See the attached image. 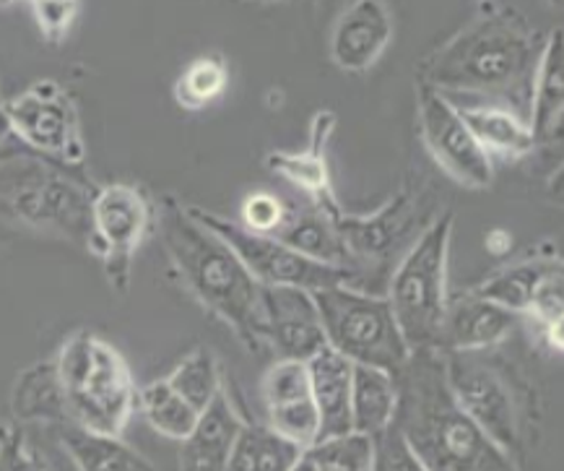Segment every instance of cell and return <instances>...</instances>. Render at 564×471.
Segmentation results:
<instances>
[{
    "label": "cell",
    "instance_id": "cell-32",
    "mask_svg": "<svg viewBox=\"0 0 564 471\" xmlns=\"http://www.w3.org/2000/svg\"><path fill=\"white\" fill-rule=\"evenodd\" d=\"M317 471H372L375 440L361 432H344L307 446Z\"/></svg>",
    "mask_w": 564,
    "mask_h": 471
},
{
    "label": "cell",
    "instance_id": "cell-9",
    "mask_svg": "<svg viewBox=\"0 0 564 471\" xmlns=\"http://www.w3.org/2000/svg\"><path fill=\"white\" fill-rule=\"evenodd\" d=\"M91 193L82 180L63 175L61 170L37 157H11L0 162V199L19 222L53 232L57 237L89 245Z\"/></svg>",
    "mask_w": 564,
    "mask_h": 471
},
{
    "label": "cell",
    "instance_id": "cell-14",
    "mask_svg": "<svg viewBox=\"0 0 564 471\" xmlns=\"http://www.w3.org/2000/svg\"><path fill=\"white\" fill-rule=\"evenodd\" d=\"M260 313H263V346L279 360L307 362L325 342L313 292L300 287H260Z\"/></svg>",
    "mask_w": 564,
    "mask_h": 471
},
{
    "label": "cell",
    "instance_id": "cell-30",
    "mask_svg": "<svg viewBox=\"0 0 564 471\" xmlns=\"http://www.w3.org/2000/svg\"><path fill=\"white\" fill-rule=\"evenodd\" d=\"M135 404L141 407L147 422L159 435L172 440H185L200 417L164 378L141 388L139 396H135Z\"/></svg>",
    "mask_w": 564,
    "mask_h": 471
},
{
    "label": "cell",
    "instance_id": "cell-36",
    "mask_svg": "<svg viewBox=\"0 0 564 471\" xmlns=\"http://www.w3.org/2000/svg\"><path fill=\"white\" fill-rule=\"evenodd\" d=\"M32 6L42 38L50 45H61L78 17V0H32Z\"/></svg>",
    "mask_w": 564,
    "mask_h": 471
},
{
    "label": "cell",
    "instance_id": "cell-3",
    "mask_svg": "<svg viewBox=\"0 0 564 471\" xmlns=\"http://www.w3.org/2000/svg\"><path fill=\"white\" fill-rule=\"evenodd\" d=\"M536 61L531 26L510 9L484 11L424 65L419 82L445 97H508L523 86Z\"/></svg>",
    "mask_w": 564,
    "mask_h": 471
},
{
    "label": "cell",
    "instance_id": "cell-35",
    "mask_svg": "<svg viewBox=\"0 0 564 471\" xmlns=\"http://www.w3.org/2000/svg\"><path fill=\"white\" fill-rule=\"evenodd\" d=\"M375 463L372 471H426L422 461L411 451L403 435L390 422L380 435H375Z\"/></svg>",
    "mask_w": 564,
    "mask_h": 471
},
{
    "label": "cell",
    "instance_id": "cell-10",
    "mask_svg": "<svg viewBox=\"0 0 564 471\" xmlns=\"http://www.w3.org/2000/svg\"><path fill=\"white\" fill-rule=\"evenodd\" d=\"M156 229V204L139 185L107 183L91 193V229L86 250L102 264L105 279L128 295L135 253Z\"/></svg>",
    "mask_w": 564,
    "mask_h": 471
},
{
    "label": "cell",
    "instance_id": "cell-15",
    "mask_svg": "<svg viewBox=\"0 0 564 471\" xmlns=\"http://www.w3.org/2000/svg\"><path fill=\"white\" fill-rule=\"evenodd\" d=\"M269 430L296 448H307L317 440V411L310 394V375L305 362L279 360L269 367L260 383Z\"/></svg>",
    "mask_w": 564,
    "mask_h": 471
},
{
    "label": "cell",
    "instance_id": "cell-6",
    "mask_svg": "<svg viewBox=\"0 0 564 471\" xmlns=\"http://www.w3.org/2000/svg\"><path fill=\"white\" fill-rule=\"evenodd\" d=\"M453 229L455 214L445 208L390 271L386 297L411 352H437L440 346V331L451 297L447 264H451Z\"/></svg>",
    "mask_w": 564,
    "mask_h": 471
},
{
    "label": "cell",
    "instance_id": "cell-13",
    "mask_svg": "<svg viewBox=\"0 0 564 471\" xmlns=\"http://www.w3.org/2000/svg\"><path fill=\"white\" fill-rule=\"evenodd\" d=\"M419 133L424 149L447 178L471 191H484L495 180V167L487 151L463 122L458 107L435 86L419 82L416 92Z\"/></svg>",
    "mask_w": 564,
    "mask_h": 471
},
{
    "label": "cell",
    "instance_id": "cell-1",
    "mask_svg": "<svg viewBox=\"0 0 564 471\" xmlns=\"http://www.w3.org/2000/svg\"><path fill=\"white\" fill-rule=\"evenodd\" d=\"M395 388L393 425L426 471H520L455 402L440 352H411Z\"/></svg>",
    "mask_w": 564,
    "mask_h": 471
},
{
    "label": "cell",
    "instance_id": "cell-8",
    "mask_svg": "<svg viewBox=\"0 0 564 471\" xmlns=\"http://www.w3.org/2000/svg\"><path fill=\"white\" fill-rule=\"evenodd\" d=\"M325 342L354 365L378 367L398 378L411 357L386 295H372L349 285L313 292Z\"/></svg>",
    "mask_w": 564,
    "mask_h": 471
},
{
    "label": "cell",
    "instance_id": "cell-5",
    "mask_svg": "<svg viewBox=\"0 0 564 471\" xmlns=\"http://www.w3.org/2000/svg\"><path fill=\"white\" fill-rule=\"evenodd\" d=\"M70 425L99 435L126 430L139 390L128 362L110 342L94 331H76L55 354Z\"/></svg>",
    "mask_w": 564,
    "mask_h": 471
},
{
    "label": "cell",
    "instance_id": "cell-11",
    "mask_svg": "<svg viewBox=\"0 0 564 471\" xmlns=\"http://www.w3.org/2000/svg\"><path fill=\"white\" fill-rule=\"evenodd\" d=\"M187 212L237 253V258L242 260L260 287H300L307 292L334 285L351 287L354 279L346 268L302 256L286 243H281L279 237L256 235V232L245 229L240 222H231L229 216L208 212L204 206H187Z\"/></svg>",
    "mask_w": 564,
    "mask_h": 471
},
{
    "label": "cell",
    "instance_id": "cell-18",
    "mask_svg": "<svg viewBox=\"0 0 564 471\" xmlns=\"http://www.w3.org/2000/svg\"><path fill=\"white\" fill-rule=\"evenodd\" d=\"M336 113L317 110L310 122V139L296 151H271L265 164L271 172H276L281 180H286L296 193L305 195L310 204L330 208L336 206V193L330 185V162L328 147L336 130Z\"/></svg>",
    "mask_w": 564,
    "mask_h": 471
},
{
    "label": "cell",
    "instance_id": "cell-39",
    "mask_svg": "<svg viewBox=\"0 0 564 471\" xmlns=\"http://www.w3.org/2000/svg\"><path fill=\"white\" fill-rule=\"evenodd\" d=\"M9 3H17V0H0V6H9Z\"/></svg>",
    "mask_w": 564,
    "mask_h": 471
},
{
    "label": "cell",
    "instance_id": "cell-20",
    "mask_svg": "<svg viewBox=\"0 0 564 471\" xmlns=\"http://www.w3.org/2000/svg\"><path fill=\"white\" fill-rule=\"evenodd\" d=\"M242 425V417L221 390L200 411L191 435L180 440V471H227L231 448Z\"/></svg>",
    "mask_w": 564,
    "mask_h": 471
},
{
    "label": "cell",
    "instance_id": "cell-16",
    "mask_svg": "<svg viewBox=\"0 0 564 471\" xmlns=\"http://www.w3.org/2000/svg\"><path fill=\"white\" fill-rule=\"evenodd\" d=\"M393 40L386 0H351L330 32V61L344 74H367Z\"/></svg>",
    "mask_w": 564,
    "mask_h": 471
},
{
    "label": "cell",
    "instance_id": "cell-2",
    "mask_svg": "<svg viewBox=\"0 0 564 471\" xmlns=\"http://www.w3.org/2000/svg\"><path fill=\"white\" fill-rule=\"evenodd\" d=\"M172 268L187 292L229 325L248 350L263 346L260 285L237 258V253L193 220L185 204L167 199L156 206V229Z\"/></svg>",
    "mask_w": 564,
    "mask_h": 471
},
{
    "label": "cell",
    "instance_id": "cell-21",
    "mask_svg": "<svg viewBox=\"0 0 564 471\" xmlns=\"http://www.w3.org/2000/svg\"><path fill=\"white\" fill-rule=\"evenodd\" d=\"M556 274H562L560 253L549 248L500 266L481 285H476L474 292L512 310L516 315H525L539 289Z\"/></svg>",
    "mask_w": 564,
    "mask_h": 471
},
{
    "label": "cell",
    "instance_id": "cell-27",
    "mask_svg": "<svg viewBox=\"0 0 564 471\" xmlns=\"http://www.w3.org/2000/svg\"><path fill=\"white\" fill-rule=\"evenodd\" d=\"M398 388L393 375L378 367L354 365L351 378V430L361 435H380L395 415Z\"/></svg>",
    "mask_w": 564,
    "mask_h": 471
},
{
    "label": "cell",
    "instance_id": "cell-37",
    "mask_svg": "<svg viewBox=\"0 0 564 471\" xmlns=\"http://www.w3.org/2000/svg\"><path fill=\"white\" fill-rule=\"evenodd\" d=\"M286 471H317L313 456L307 453V448H300V453L294 456V461L289 463Z\"/></svg>",
    "mask_w": 564,
    "mask_h": 471
},
{
    "label": "cell",
    "instance_id": "cell-25",
    "mask_svg": "<svg viewBox=\"0 0 564 471\" xmlns=\"http://www.w3.org/2000/svg\"><path fill=\"white\" fill-rule=\"evenodd\" d=\"M11 419H17L21 425H70L55 357L34 362L32 367L21 370L11 390Z\"/></svg>",
    "mask_w": 564,
    "mask_h": 471
},
{
    "label": "cell",
    "instance_id": "cell-31",
    "mask_svg": "<svg viewBox=\"0 0 564 471\" xmlns=\"http://www.w3.org/2000/svg\"><path fill=\"white\" fill-rule=\"evenodd\" d=\"M164 381L200 415L221 394L219 360L208 346H195Z\"/></svg>",
    "mask_w": 564,
    "mask_h": 471
},
{
    "label": "cell",
    "instance_id": "cell-33",
    "mask_svg": "<svg viewBox=\"0 0 564 471\" xmlns=\"http://www.w3.org/2000/svg\"><path fill=\"white\" fill-rule=\"evenodd\" d=\"M0 471H47L45 456L17 419L0 422Z\"/></svg>",
    "mask_w": 564,
    "mask_h": 471
},
{
    "label": "cell",
    "instance_id": "cell-24",
    "mask_svg": "<svg viewBox=\"0 0 564 471\" xmlns=\"http://www.w3.org/2000/svg\"><path fill=\"white\" fill-rule=\"evenodd\" d=\"M336 206L323 208V206L310 204V201L305 206L289 204L286 220L273 237H279L281 243H286L289 248L302 253V256L321 260V264H328V266L346 268V271H349V256H346L341 237H338L334 220H330V212H334Z\"/></svg>",
    "mask_w": 564,
    "mask_h": 471
},
{
    "label": "cell",
    "instance_id": "cell-19",
    "mask_svg": "<svg viewBox=\"0 0 564 471\" xmlns=\"http://www.w3.org/2000/svg\"><path fill=\"white\" fill-rule=\"evenodd\" d=\"M310 394L317 411V440L351 432V378L354 362L323 346L307 362Z\"/></svg>",
    "mask_w": 564,
    "mask_h": 471
},
{
    "label": "cell",
    "instance_id": "cell-28",
    "mask_svg": "<svg viewBox=\"0 0 564 471\" xmlns=\"http://www.w3.org/2000/svg\"><path fill=\"white\" fill-rule=\"evenodd\" d=\"M300 448L265 425H242L231 448L227 471H286Z\"/></svg>",
    "mask_w": 564,
    "mask_h": 471
},
{
    "label": "cell",
    "instance_id": "cell-17",
    "mask_svg": "<svg viewBox=\"0 0 564 471\" xmlns=\"http://www.w3.org/2000/svg\"><path fill=\"white\" fill-rule=\"evenodd\" d=\"M520 315L474 289L451 292L437 352H471L500 346L518 329Z\"/></svg>",
    "mask_w": 564,
    "mask_h": 471
},
{
    "label": "cell",
    "instance_id": "cell-7",
    "mask_svg": "<svg viewBox=\"0 0 564 471\" xmlns=\"http://www.w3.org/2000/svg\"><path fill=\"white\" fill-rule=\"evenodd\" d=\"M437 214L430 188L416 180H409L372 214H346L336 206L330 220L349 256L351 287L370 292V279H382L388 287L390 271Z\"/></svg>",
    "mask_w": 564,
    "mask_h": 471
},
{
    "label": "cell",
    "instance_id": "cell-4",
    "mask_svg": "<svg viewBox=\"0 0 564 471\" xmlns=\"http://www.w3.org/2000/svg\"><path fill=\"white\" fill-rule=\"evenodd\" d=\"M445 362V378L460 409L484 432L520 463L531 435L536 430V398L520 375V370L505 360L497 346L471 352H440Z\"/></svg>",
    "mask_w": 564,
    "mask_h": 471
},
{
    "label": "cell",
    "instance_id": "cell-34",
    "mask_svg": "<svg viewBox=\"0 0 564 471\" xmlns=\"http://www.w3.org/2000/svg\"><path fill=\"white\" fill-rule=\"evenodd\" d=\"M286 201L269 191H256L242 201L240 224L256 235H276L281 224L286 220Z\"/></svg>",
    "mask_w": 564,
    "mask_h": 471
},
{
    "label": "cell",
    "instance_id": "cell-26",
    "mask_svg": "<svg viewBox=\"0 0 564 471\" xmlns=\"http://www.w3.org/2000/svg\"><path fill=\"white\" fill-rule=\"evenodd\" d=\"M61 446L78 471H156L147 456L122 443L120 435H99L78 425H63Z\"/></svg>",
    "mask_w": 564,
    "mask_h": 471
},
{
    "label": "cell",
    "instance_id": "cell-40",
    "mask_svg": "<svg viewBox=\"0 0 564 471\" xmlns=\"http://www.w3.org/2000/svg\"><path fill=\"white\" fill-rule=\"evenodd\" d=\"M0 105H3V97H0Z\"/></svg>",
    "mask_w": 564,
    "mask_h": 471
},
{
    "label": "cell",
    "instance_id": "cell-29",
    "mask_svg": "<svg viewBox=\"0 0 564 471\" xmlns=\"http://www.w3.org/2000/svg\"><path fill=\"white\" fill-rule=\"evenodd\" d=\"M229 63L221 53H206L193 57L175 82V103L185 113H198L227 92Z\"/></svg>",
    "mask_w": 564,
    "mask_h": 471
},
{
    "label": "cell",
    "instance_id": "cell-38",
    "mask_svg": "<svg viewBox=\"0 0 564 471\" xmlns=\"http://www.w3.org/2000/svg\"><path fill=\"white\" fill-rule=\"evenodd\" d=\"M13 136V130H11V122H9V115H6V110H3V105H0V149L6 147V141H9Z\"/></svg>",
    "mask_w": 564,
    "mask_h": 471
},
{
    "label": "cell",
    "instance_id": "cell-12",
    "mask_svg": "<svg viewBox=\"0 0 564 471\" xmlns=\"http://www.w3.org/2000/svg\"><path fill=\"white\" fill-rule=\"evenodd\" d=\"M3 110L13 136L34 154L63 167H76L86 159L82 115L68 89L53 78H42L19 97L3 99Z\"/></svg>",
    "mask_w": 564,
    "mask_h": 471
},
{
    "label": "cell",
    "instance_id": "cell-23",
    "mask_svg": "<svg viewBox=\"0 0 564 471\" xmlns=\"http://www.w3.org/2000/svg\"><path fill=\"white\" fill-rule=\"evenodd\" d=\"M451 103L458 107L463 122L471 130L474 139L479 141V147L487 151L489 159L500 157L505 162H516V159H523L536 149L528 120L520 118L518 113L508 110V107L460 105L455 99H451Z\"/></svg>",
    "mask_w": 564,
    "mask_h": 471
},
{
    "label": "cell",
    "instance_id": "cell-22",
    "mask_svg": "<svg viewBox=\"0 0 564 471\" xmlns=\"http://www.w3.org/2000/svg\"><path fill=\"white\" fill-rule=\"evenodd\" d=\"M564 78H562V32L552 29L536 57V76L531 92V126L536 149L552 147L562 139Z\"/></svg>",
    "mask_w": 564,
    "mask_h": 471
}]
</instances>
